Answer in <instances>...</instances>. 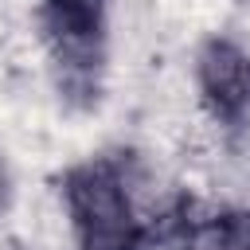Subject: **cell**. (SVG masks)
Returning a JSON list of instances; mask_svg holds the SVG:
<instances>
[{"label": "cell", "instance_id": "cell-4", "mask_svg": "<svg viewBox=\"0 0 250 250\" xmlns=\"http://www.w3.org/2000/svg\"><path fill=\"white\" fill-rule=\"evenodd\" d=\"M191 250H250V211L219 215L188 234Z\"/></svg>", "mask_w": 250, "mask_h": 250}, {"label": "cell", "instance_id": "cell-2", "mask_svg": "<svg viewBox=\"0 0 250 250\" xmlns=\"http://www.w3.org/2000/svg\"><path fill=\"white\" fill-rule=\"evenodd\" d=\"M199 90L219 121H242L250 113V55L230 39H211L199 51Z\"/></svg>", "mask_w": 250, "mask_h": 250}, {"label": "cell", "instance_id": "cell-3", "mask_svg": "<svg viewBox=\"0 0 250 250\" xmlns=\"http://www.w3.org/2000/svg\"><path fill=\"white\" fill-rule=\"evenodd\" d=\"M105 0H47V23L74 66H86L102 39Z\"/></svg>", "mask_w": 250, "mask_h": 250}, {"label": "cell", "instance_id": "cell-5", "mask_svg": "<svg viewBox=\"0 0 250 250\" xmlns=\"http://www.w3.org/2000/svg\"><path fill=\"white\" fill-rule=\"evenodd\" d=\"M8 207V172H4V160H0V211Z\"/></svg>", "mask_w": 250, "mask_h": 250}, {"label": "cell", "instance_id": "cell-1", "mask_svg": "<svg viewBox=\"0 0 250 250\" xmlns=\"http://www.w3.org/2000/svg\"><path fill=\"white\" fill-rule=\"evenodd\" d=\"M62 195L82 250H141L145 234L113 164L90 160L70 168Z\"/></svg>", "mask_w": 250, "mask_h": 250}]
</instances>
